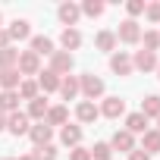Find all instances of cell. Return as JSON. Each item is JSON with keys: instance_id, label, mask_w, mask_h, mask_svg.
I'll list each match as a JSON object with an SVG mask.
<instances>
[{"instance_id": "obj_1", "label": "cell", "mask_w": 160, "mask_h": 160, "mask_svg": "<svg viewBox=\"0 0 160 160\" xmlns=\"http://www.w3.org/2000/svg\"><path fill=\"white\" fill-rule=\"evenodd\" d=\"M78 91L85 94V101H98V98H104L107 85H104V78H101V75L85 72V75H78Z\"/></svg>"}, {"instance_id": "obj_2", "label": "cell", "mask_w": 160, "mask_h": 160, "mask_svg": "<svg viewBox=\"0 0 160 160\" xmlns=\"http://www.w3.org/2000/svg\"><path fill=\"white\" fill-rule=\"evenodd\" d=\"M113 35H116V41H122V44H138V41H141V25H138L135 19H122Z\"/></svg>"}, {"instance_id": "obj_3", "label": "cell", "mask_w": 160, "mask_h": 160, "mask_svg": "<svg viewBox=\"0 0 160 160\" xmlns=\"http://www.w3.org/2000/svg\"><path fill=\"white\" fill-rule=\"evenodd\" d=\"M16 69H19L22 78H25V75H38V72H41V57L32 53V50H19V63H16Z\"/></svg>"}, {"instance_id": "obj_4", "label": "cell", "mask_w": 160, "mask_h": 160, "mask_svg": "<svg viewBox=\"0 0 160 160\" xmlns=\"http://www.w3.org/2000/svg\"><path fill=\"white\" fill-rule=\"evenodd\" d=\"M28 129H32V119H28L22 110H16V113L7 116V132H10V135L19 138V135H28Z\"/></svg>"}, {"instance_id": "obj_5", "label": "cell", "mask_w": 160, "mask_h": 160, "mask_svg": "<svg viewBox=\"0 0 160 160\" xmlns=\"http://www.w3.org/2000/svg\"><path fill=\"white\" fill-rule=\"evenodd\" d=\"M50 72H57L60 78L69 75V72H72V53H66V50H53V53H50Z\"/></svg>"}, {"instance_id": "obj_6", "label": "cell", "mask_w": 160, "mask_h": 160, "mask_svg": "<svg viewBox=\"0 0 160 160\" xmlns=\"http://www.w3.org/2000/svg\"><path fill=\"white\" fill-rule=\"evenodd\" d=\"M98 110H101V116H107V119H119V116H126V101H122V98H104V104H101Z\"/></svg>"}, {"instance_id": "obj_7", "label": "cell", "mask_w": 160, "mask_h": 160, "mask_svg": "<svg viewBox=\"0 0 160 160\" xmlns=\"http://www.w3.org/2000/svg\"><path fill=\"white\" fill-rule=\"evenodd\" d=\"M113 151H122V154H129V151H135V135L132 132H126V129H116L113 132V138L107 141Z\"/></svg>"}, {"instance_id": "obj_8", "label": "cell", "mask_w": 160, "mask_h": 160, "mask_svg": "<svg viewBox=\"0 0 160 160\" xmlns=\"http://www.w3.org/2000/svg\"><path fill=\"white\" fill-rule=\"evenodd\" d=\"M132 66H135L138 72H154V69L160 66V60H157V53H151V50H138V53L132 57Z\"/></svg>"}, {"instance_id": "obj_9", "label": "cell", "mask_w": 160, "mask_h": 160, "mask_svg": "<svg viewBox=\"0 0 160 160\" xmlns=\"http://www.w3.org/2000/svg\"><path fill=\"white\" fill-rule=\"evenodd\" d=\"M110 69H113L116 75H132V72H135V66H132V57H129L126 50H116V53L110 57Z\"/></svg>"}, {"instance_id": "obj_10", "label": "cell", "mask_w": 160, "mask_h": 160, "mask_svg": "<svg viewBox=\"0 0 160 160\" xmlns=\"http://www.w3.org/2000/svg\"><path fill=\"white\" fill-rule=\"evenodd\" d=\"M28 138H32V144H35V148H44V144H50L53 129H50L47 122H35V126L28 129Z\"/></svg>"}, {"instance_id": "obj_11", "label": "cell", "mask_w": 160, "mask_h": 160, "mask_svg": "<svg viewBox=\"0 0 160 160\" xmlns=\"http://www.w3.org/2000/svg\"><path fill=\"white\" fill-rule=\"evenodd\" d=\"M57 16H60V22H63L66 28H75V22H78V16H82V7H78V3H60V10H57Z\"/></svg>"}, {"instance_id": "obj_12", "label": "cell", "mask_w": 160, "mask_h": 160, "mask_svg": "<svg viewBox=\"0 0 160 160\" xmlns=\"http://www.w3.org/2000/svg\"><path fill=\"white\" fill-rule=\"evenodd\" d=\"M98 116H101V110H98L94 101H78V107H75V119H78V122L88 126V122H94Z\"/></svg>"}, {"instance_id": "obj_13", "label": "cell", "mask_w": 160, "mask_h": 160, "mask_svg": "<svg viewBox=\"0 0 160 160\" xmlns=\"http://www.w3.org/2000/svg\"><path fill=\"white\" fill-rule=\"evenodd\" d=\"M38 91H44V94H50V91H60V75L57 72H50V69H44V72H38Z\"/></svg>"}, {"instance_id": "obj_14", "label": "cell", "mask_w": 160, "mask_h": 160, "mask_svg": "<svg viewBox=\"0 0 160 160\" xmlns=\"http://www.w3.org/2000/svg\"><path fill=\"white\" fill-rule=\"evenodd\" d=\"M60 141H63L69 151L78 148V144H82V126H69V122H66V126L60 129Z\"/></svg>"}, {"instance_id": "obj_15", "label": "cell", "mask_w": 160, "mask_h": 160, "mask_svg": "<svg viewBox=\"0 0 160 160\" xmlns=\"http://www.w3.org/2000/svg\"><path fill=\"white\" fill-rule=\"evenodd\" d=\"M47 110H50V104H47V98H35V101H28V110H25V116L28 119H38V122H44V116H47Z\"/></svg>"}, {"instance_id": "obj_16", "label": "cell", "mask_w": 160, "mask_h": 160, "mask_svg": "<svg viewBox=\"0 0 160 160\" xmlns=\"http://www.w3.org/2000/svg\"><path fill=\"white\" fill-rule=\"evenodd\" d=\"M60 94H63V101H75L78 94V75H63L60 78Z\"/></svg>"}, {"instance_id": "obj_17", "label": "cell", "mask_w": 160, "mask_h": 160, "mask_svg": "<svg viewBox=\"0 0 160 160\" xmlns=\"http://www.w3.org/2000/svg\"><path fill=\"white\" fill-rule=\"evenodd\" d=\"M60 44H63V50H66V53L78 50V47H82V32H78V28H63Z\"/></svg>"}, {"instance_id": "obj_18", "label": "cell", "mask_w": 160, "mask_h": 160, "mask_svg": "<svg viewBox=\"0 0 160 160\" xmlns=\"http://www.w3.org/2000/svg\"><path fill=\"white\" fill-rule=\"evenodd\" d=\"M7 35H10V41H25V38H32L28 19H13V22H10V28H7Z\"/></svg>"}, {"instance_id": "obj_19", "label": "cell", "mask_w": 160, "mask_h": 160, "mask_svg": "<svg viewBox=\"0 0 160 160\" xmlns=\"http://www.w3.org/2000/svg\"><path fill=\"white\" fill-rule=\"evenodd\" d=\"M22 82L19 69H0V91H16Z\"/></svg>"}, {"instance_id": "obj_20", "label": "cell", "mask_w": 160, "mask_h": 160, "mask_svg": "<svg viewBox=\"0 0 160 160\" xmlns=\"http://www.w3.org/2000/svg\"><path fill=\"white\" fill-rule=\"evenodd\" d=\"M126 132H132V135H144V132H148V116H141L138 110L129 113V116H126Z\"/></svg>"}, {"instance_id": "obj_21", "label": "cell", "mask_w": 160, "mask_h": 160, "mask_svg": "<svg viewBox=\"0 0 160 160\" xmlns=\"http://www.w3.org/2000/svg\"><path fill=\"white\" fill-rule=\"evenodd\" d=\"M94 47H98V50H107V53H116V35L107 32V28L98 32V35H94Z\"/></svg>"}, {"instance_id": "obj_22", "label": "cell", "mask_w": 160, "mask_h": 160, "mask_svg": "<svg viewBox=\"0 0 160 160\" xmlns=\"http://www.w3.org/2000/svg\"><path fill=\"white\" fill-rule=\"evenodd\" d=\"M32 53L50 57V53H53V41H50L47 35H32Z\"/></svg>"}, {"instance_id": "obj_23", "label": "cell", "mask_w": 160, "mask_h": 160, "mask_svg": "<svg viewBox=\"0 0 160 160\" xmlns=\"http://www.w3.org/2000/svg\"><path fill=\"white\" fill-rule=\"evenodd\" d=\"M66 119H69V110L63 107V104H57V107H50L47 110V116H44V122L53 129V126H66Z\"/></svg>"}, {"instance_id": "obj_24", "label": "cell", "mask_w": 160, "mask_h": 160, "mask_svg": "<svg viewBox=\"0 0 160 160\" xmlns=\"http://www.w3.org/2000/svg\"><path fill=\"white\" fill-rule=\"evenodd\" d=\"M141 116H148V119H157L160 116V94H148L144 101H141V110H138Z\"/></svg>"}, {"instance_id": "obj_25", "label": "cell", "mask_w": 160, "mask_h": 160, "mask_svg": "<svg viewBox=\"0 0 160 160\" xmlns=\"http://www.w3.org/2000/svg\"><path fill=\"white\" fill-rule=\"evenodd\" d=\"M141 151L144 154H160V132L157 129H148L141 135Z\"/></svg>"}, {"instance_id": "obj_26", "label": "cell", "mask_w": 160, "mask_h": 160, "mask_svg": "<svg viewBox=\"0 0 160 160\" xmlns=\"http://www.w3.org/2000/svg\"><path fill=\"white\" fill-rule=\"evenodd\" d=\"M16 94H19V101H35L41 91H38V82H35V78H22L19 88H16Z\"/></svg>"}, {"instance_id": "obj_27", "label": "cell", "mask_w": 160, "mask_h": 160, "mask_svg": "<svg viewBox=\"0 0 160 160\" xmlns=\"http://www.w3.org/2000/svg\"><path fill=\"white\" fill-rule=\"evenodd\" d=\"M19 110V94L16 91H0V113H16Z\"/></svg>"}, {"instance_id": "obj_28", "label": "cell", "mask_w": 160, "mask_h": 160, "mask_svg": "<svg viewBox=\"0 0 160 160\" xmlns=\"http://www.w3.org/2000/svg\"><path fill=\"white\" fill-rule=\"evenodd\" d=\"M16 63H19V50L16 47L0 50V69H16Z\"/></svg>"}, {"instance_id": "obj_29", "label": "cell", "mask_w": 160, "mask_h": 160, "mask_svg": "<svg viewBox=\"0 0 160 160\" xmlns=\"http://www.w3.org/2000/svg\"><path fill=\"white\" fill-rule=\"evenodd\" d=\"M138 44H144V50L157 53V50H160V32H141V41H138Z\"/></svg>"}, {"instance_id": "obj_30", "label": "cell", "mask_w": 160, "mask_h": 160, "mask_svg": "<svg viewBox=\"0 0 160 160\" xmlns=\"http://www.w3.org/2000/svg\"><path fill=\"white\" fill-rule=\"evenodd\" d=\"M88 151H91V160H110V157H113V148H110L107 141H98V144L88 148Z\"/></svg>"}, {"instance_id": "obj_31", "label": "cell", "mask_w": 160, "mask_h": 160, "mask_svg": "<svg viewBox=\"0 0 160 160\" xmlns=\"http://www.w3.org/2000/svg\"><path fill=\"white\" fill-rule=\"evenodd\" d=\"M104 10H107V7L101 3V0H85V3H82V13L91 16V19H94V16H104Z\"/></svg>"}, {"instance_id": "obj_32", "label": "cell", "mask_w": 160, "mask_h": 160, "mask_svg": "<svg viewBox=\"0 0 160 160\" xmlns=\"http://www.w3.org/2000/svg\"><path fill=\"white\" fill-rule=\"evenodd\" d=\"M35 160H57V148L53 144H44V148H35V154H32Z\"/></svg>"}, {"instance_id": "obj_33", "label": "cell", "mask_w": 160, "mask_h": 160, "mask_svg": "<svg viewBox=\"0 0 160 160\" xmlns=\"http://www.w3.org/2000/svg\"><path fill=\"white\" fill-rule=\"evenodd\" d=\"M144 0H129L126 3V13H129V19H135V16H144Z\"/></svg>"}, {"instance_id": "obj_34", "label": "cell", "mask_w": 160, "mask_h": 160, "mask_svg": "<svg viewBox=\"0 0 160 160\" xmlns=\"http://www.w3.org/2000/svg\"><path fill=\"white\" fill-rule=\"evenodd\" d=\"M144 19L154 22V25H160V3H148L144 7Z\"/></svg>"}, {"instance_id": "obj_35", "label": "cell", "mask_w": 160, "mask_h": 160, "mask_svg": "<svg viewBox=\"0 0 160 160\" xmlns=\"http://www.w3.org/2000/svg\"><path fill=\"white\" fill-rule=\"evenodd\" d=\"M69 160H91V151L78 144V148H72V151H69Z\"/></svg>"}, {"instance_id": "obj_36", "label": "cell", "mask_w": 160, "mask_h": 160, "mask_svg": "<svg viewBox=\"0 0 160 160\" xmlns=\"http://www.w3.org/2000/svg\"><path fill=\"white\" fill-rule=\"evenodd\" d=\"M129 160H151V154H144L141 148H135V151H129Z\"/></svg>"}, {"instance_id": "obj_37", "label": "cell", "mask_w": 160, "mask_h": 160, "mask_svg": "<svg viewBox=\"0 0 160 160\" xmlns=\"http://www.w3.org/2000/svg\"><path fill=\"white\" fill-rule=\"evenodd\" d=\"M7 47H13V41H10L7 28H0V50H7Z\"/></svg>"}, {"instance_id": "obj_38", "label": "cell", "mask_w": 160, "mask_h": 160, "mask_svg": "<svg viewBox=\"0 0 160 160\" xmlns=\"http://www.w3.org/2000/svg\"><path fill=\"white\" fill-rule=\"evenodd\" d=\"M7 129V113H0V132Z\"/></svg>"}, {"instance_id": "obj_39", "label": "cell", "mask_w": 160, "mask_h": 160, "mask_svg": "<svg viewBox=\"0 0 160 160\" xmlns=\"http://www.w3.org/2000/svg\"><path fill=\"white\" fill-rule=\"evenodd\" d=\"M19 160H35V157H32V154H28V157H19Z\"/></svg>"}, {"instance_id": "obj_40", "label": "cell", "mask_w": 160, "mask_h": 160, "mask_svg": "<svg viewBox=\"0 0 160 160\" xmlns=\"http://www.w3.org/2000/svg\"><path fill=\"white\" fill-rule=\"evenodd\" d=\"M157 132H160V116H157Z\"/></svg>"}, {"instance_id": "obj_41", "label": "cell", "mask_w": 160, "mask_h": 160, "mask_svg": "<svg viewBox=\"0 0 160 160\" xmlns=\"http://www.w3.org/2000/svg\"><path fill=\"white\" fill-rule=\"evenodd\" d=\"M0 160H13V157H0Z\"/></svg>"}, {"instance_id": "obj_42", "label": "cell", "mask_w": 160, "mask_h": 160, "mask_svg": "<svg viewBox=\"0 0 160 160\" xmlns=\"http://www.w3.org/2000/svg\"><path fill=\"white\" fill-rule=\"evenodd\" d=\"M157 78H160V66H157Z\"/></svg>"}, {"instance_id": "obj_43", "label": "cell", "mask_w": 160, "mask_h": 160, "mask_svg": "<svg viewBox=\"0 0 160 160\" xmlns=\"http://www.w3.org/2000/svg\"><path fill=\"white\" fill-rule=\"evenodd\" d=\"M0 22H3V16H0Z\"/></svg>"}]
</instances>
